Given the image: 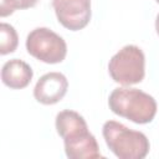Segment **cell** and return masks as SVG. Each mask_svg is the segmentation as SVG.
I'll return each instance as SVG.
<instances>
[{
    "mask_svg": "<svg viewBox=\"0 0 159 159\" xmlns=\"http://www.w3.org/2000/svg\"><path fill=\"white\" fill-rule=\"evenodd\" d=\"M109 109L123 118L137 124L150 123L158 109L157 101L153 96L129 87H118L112 91L108 98Z\"/></svg>",
    "mask_w": 159,
    "mask_h": 159,
    "instance_id": "obj_1",
    "label": "cell"
},
{
    "mask_svg": "<svg viewBox=\"0 0 159 159\" xmlns=\"http://www.w3.org/2000/svg\"><path fill=\"white\" fill-rule=\"evenodd\" d=\"M102 134L109 150L119 159H143L149 153L147 135L117 120H107L102 127Z\"/></svg>",
    "mask_w": 159,
    "mask_h": 159,
    "instance_id": "obj_2",
    "label": "cell"
},
{
    "mask_svg": "<svg viewBox=\"0 0 159 159\" xmlns=\"http://www.w3.org/2000/svg\"><path fill=\"white\" fill-rule=\"evenodd\" d=\"M112 80L122 86L140 83L145 76V56L140 47L125 45L108 62Z\"/></svg>",
    "mask_w": 159,
    "mask_h": 159,
    "instance_id": "obj_3",
    "label": "cell"
},
{
    "mask_svg": "<svg viewBox=\"0 0 159 159\" xmlns=\"http://www.w3.org/2000/svg\"><path fill=\"white\" fill-rule=\"evenodd\" d=\"M26 50L32 57L48 65L62 62L67 55L66 41L47 27H36L27 35Z\"/></svg>",
    "mask_w": 159,
    "mask_h": 159,
    "instance_id": "obj_4",
    "label": "cell"
},
{
    "mask_svg": "<svg viewBox=\"0 0 159 159\" xmlns=\"http://www.w3.org/2000/svg\"><path fill=\"white\" fill-rule=\"evenodd\" d=\"M58 22L71 31L84 29L92 16L91 0H52Z\"/></svg>",
    "mask_w": 159,
    "mask_h": 159,
    "instance_id": "obj_5",
    "label": "cell"
},
{
    "mask_svg": "<svg viewBox=\"0 0 159 159\" xmlns=\"http://www.w3.org/2000/svg\"><path fill=\"white\" fill-rule=\"evenodd\" d=\"M65 153L70 159H98L103 158L94 135L88 127L77 129L62 138Z\"/></svg>",
    "mask_w": 159,
    "mask_h": 159,
    "instance_id": "obj_6",
    "label": "cell"
},
{
    "mask_svg": "<svg viewBox=\"0 0 159 159\" xmlns=\"http://www.w3.org/2000/svg\"><path fill=\"white\" fill-rule=\"evenodd\" d=\"M68 81L61 72H48L40 77L34 88L35 99L45 106L60 102L67 93Z\"/></svg>",
    "mask_w": 159,
    "mask_h": 159,
    "instance_id": "obj_7",
    "label": "cell"
},
{
    "mask_svg": "<svg viewBox=\"0 0 159 159\" xmlns=\"http://www.w3.org/2000/svg\"><path fill=\"white\" fill-rule=\"evenodd\" d=\"M32 76L34 72L30 65L19 58L6 61L1 68V81L11 89H22L27 87Z\"/></svg>",
    "mask_w": 159,
    "mask_h": 159,
    "instance_id": "obj_8",
    "label": "cell"
},
{
    "mask_svg": "<svg viewBox=\"0 0 159 159\" xmlns=\"http://www.w3.org/2000/svg\"><path fill=\"white\" fill-rule=\"evenodd\" d=\"M19 45V36L14 26L6 22H1L0 25V53L7 55L16 50Z\"/></svg>",
    "mask_w": 159,
    "mask_h": 159,
    "instance_id": "obj_9",
    "label": "cell"
},
{
    "mask_svg": "<svg viewBox=\"0 0 159 159\" xmlns=\"http://www.w3.org/2000/svg\"><path fill=\"white\" fill-rule=\"evenodd\" d=\"M37 0H1L0 4V16L6 17L16 10H24L34 7Z\"/></svg>",
    "mask_w": 159,
    "mask_h": 159,
    "instance_id": "obj_10",
    "label": "cell"
},
{
    "mask_svg": "<svg viewBox=\"0 0 159 159\" xmlns=\"http://www.w3.org/2000/svg\"><path fill=\"white\" fill-rule=\"evenodd\" d=\"M155 31H157V34H158V36H159V14H158L157 17H155Z\"/></svg>",
    "mask_w": 159,
    "mask_h": 159,
    "instance_id": "obj_11",
    "label": "cell"
},
{
    "mask_svg": "<svg viewBox=\"0 0 159 159\" xmlns=\"http://www.w3.org/2000/svg\"><path fill=\"white\" fill-rule=\"evenodd\" d=\"M155 1H157V2H158V4H159V0H155Z\"/></svg>",
    "mask_w": 159,
    "mask_h": 159,
    "instance_id": "obj_12",
    "label": "cell"
}]
</instances>
